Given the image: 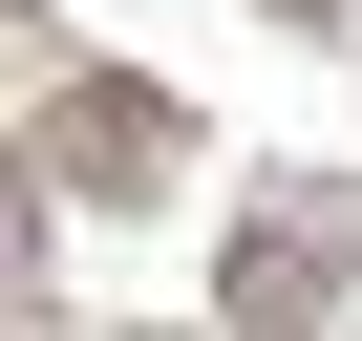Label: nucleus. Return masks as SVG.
Here are the masks:
<instances>
[{"instance_id": "obj_1", "label": "nucleus", "mask_w": 362, "mask_h": 341, "mask_svg": "<svg viewBox=\"0 0 362 341\" xmlns=\"http://www.w3.org/2000/svg\"><path fill=\"white\" fill-rule=\"evenodd\" d=\"M170 170H192V107H170V86H64V107L22 128V192H86V214L170 192Z\"/></svg>"}, {"instance_id": "obj_2", "label": "nucleus", "mask_w": 362, "mask_h": 341, "mask_svg": "<svg viewBox=\"0 0 362 341\" xmlns=\"http://www.w3.org/2000/svg\"><path fill=\"white\" fill-rule=\"evenodd\" d=\"M341 299H362V235H341V214H298V192L235 214V256H214V320H235V341H320Z\"/></svg>"}, {"instance_id": "obj_3", "label": "nucleus", "mask_w": 362, "mask_h": 341, "mask_svg": "<svg viewBox=\"0 0 362 341\" xmlns=\"http://www.w3.org/2000/svg\"><path fill=\"white\" fill-rule=\"evenodd\" d=\"M0 341H86V320H64V299H0Z\"/></svg>"}, {"instance_id": "obj_4", "label": "nucleus", "mask_w": 362, "mask_h": 341, "mask_svg": "<svg viewBox=\"0 0 362 341\" xmlns=\"http://www.w3.org/2000/svg\"><path fill=\"white\" fill-rule=\"evenodd\" d=\"M277 22H341V0H277Z\"/></svg>"}]
</instances>
